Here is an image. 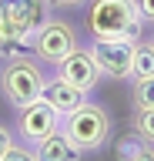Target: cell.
<instances>
[{"mask_svg":"<svg viewBox=\"0 0 154 161\" xmlns=\"http://www.w3.org/2000/svg\"><path fill=\"white\" fill-rule=\"evenodd\" d=\"M134 40H104V44H91V54L97 60L104 77L111 80H127L134 64Z\"/></svg>","mask_w":154,"mask_h":161,"instance_id":"cell-7","label":"cell"},{"mask_svg":"<svg viewBox=\"0 0 154 161\" xmlns=\"http://www.w3.org/2000/svg\"><path fill=\"white\" fill-rule=\"evenodd\" d=\"M137 77H154V44L147 40H137V47H134V64H131V80Z\"/></svg>","mask_w":154,"mask_h":161,"instance_id":"cell-11","label":"cell"},{"mask_svg":"<svg viewBox=\"0 0 154 161\" xmlns=\"http://www.w3.org/2000/svg\"><path fill=\"white\" fill-rule=\"evenodd\" d=\"M44 101H50V104L61 111V114H71L77 104H84V101H87V91H81L77 84H71V80L61 77V74H54V77H47Z\"/></svg>","mask_w":154,"mask_h":161,"instance_id":"cell-9","label":"cell"},{"mask_svg":"<svg viewBox=\"0 0 154 161\" xmlns=\"http://www.w3.org/2000/svg\"><path fill=\"white\" fill-rule=\"evenodd\" d=\"M87 30L94 44L104 40H141L144 17L137 0H91L87 7Z\"/></svg>","mask_w":154,"mask_h":161,"instance_id":"cell-2","label":"cell"},{"mask_svg":"<svg viewBox=\"0 0 154 161\" xmlns=\"http://www.w3.org/2000/svg\"><path fill=\"white\" fill-rule=\"evenodd\" d=\"M144 144H147V141H144L137 131H127L124 138L114 141V158H117V161H134V158H137V151H141Z\"/></svg>","mask_w":154,"mask_h":161,"instance_id":"cell-12","label":"cell"},{"mask_svg":"<svg viewBox=\"0 0 154 161\" xmlns=\"http://www.w3.org/2000/svg\"><path fill=\"white\" fill-rule=\"evenodd\" d=\"M57 74L67 77L71 84H77L81 91H87V94H91V91L101 84V77H104L101 67H97V60H94V54H91V47H81V44L57 64Z\"/></svg>","mask_w":154,"mask_h":161,"instance_id":"cell-8","label":"cell"},{"mask_svg":"<svg viewBox=\"0 0 154 161\" xmlns=\"http://www.w3.org/2000/svg\"><path fill=\"white\" fill-rule=\"evenodd\" d=\"M131 104L134 108H154V77L131 80Z\"/></svg>","mask_w":154,"mask_h":161,"instance_id":"cell-14","label":"cell"},{"mask_svg":"<svg viewBox=\"0 0 154 161\" xmlns=\"http://www.w3.org/2000/svg\"><path fill=\"white\" fill-rule=\"evenodd\" d=\"M44 87H47V74H44V64L34 54L10 57L0 64V94L13 111L44 97Z\"/></svg>","mask_w":154,"mask_h":161,"instance_id":"cell-3","label":"cell"},{"mask_svg":"<svg viewBox=\"0 0 154 161\" xmlns=\"http://www.w3.org/2000/svg\"><path fill=\"white\" fill-rule=\"evenodd\" d=\"M61 131L81 151H101L111 141V111L104 104H97V101H84L71 114H64Z\"/></svg>","mask_w":154,"mask_h":161,"instance_id":"cell-4","label":"cell"},{"mask_svg":"<svg viewBox=\"0 0 154 161\" xmlns=\"http://www.w3.org/2000/svg\"><path fill=\"white\" fill-rule=\"evenodd\" d=\"M134 161H154V144H144L141 151H137V158Z\"/></svg>","mask_w":154,"mask_h":161,"instance_id":"cell-19","label":"cell"},{"mask_svg":"<svg viewBox=\"0 0 154 161\" xmlns=\"http://www.w3.org/2000/svg\"><path fill=\"white\" fill-rule=\"evenodd\" d=\"M137 7H141L144 24H154V0H137Z\"/></svg>","mask_w":154,"mask_h":161,"instance_id":"cell-17","label":"cell"},{"mask_svg":"<svg viewBox=\"0 0 154 161\" xmlns=\"http://www.w3.org/2000/svg\"><path fill=\"white\" fill-rule=\"evenodd\" d=\"M17 134H20L24 144H40L44 138H50V134H57L64 124V114L57 108H54L50 101H30V104H24V108H17Z\"/></svg>","mask_w":154,"mask_h":161,"instance_id":"cell-6","label":"cell"},{"mask_svg":"<svg viewBox=\"0 0 154 161\" xmlns=\"http://www.w3.org/2000/svg\"><path fill=\"white\" fill-rule=\"evenodd\" d=\"M47 3H50V10H77L84 3H91V0H47Z\"/></svg>","mask_w":154,"mask_h":161,"instance_id":"cell-16","label":"cell"},{"mask_svg":"<svg viewBox=\"0 0 154 161\" xmlns=\"http://www.w3.org/2000/svg\"><path fill=\"white\" fill-rule=\"evenodd\" d=\"M77 47V27L64 17H50L37 34H34V57L40 60L44 67H57L71 50Z\"/></svg>","mask_w":154,"mask_h":161,"instance_id":"cell-5","label":"cell"},{"mask_svg":"<svg viewBox=\"0 0 154 161\" xmlns=\"http://www.w3.org/2000/svg\"><path fill=\"white\" fill-rule=\"evenodd\" d=\"M50 20L47 0H0V60L34 54V34Z\"/></svg>","mask_w":154,"mask_h":161,"instance_id":"cell-1","label":"cell"},{"mask_svg":"<svg viewBox=\"0 0 154 161\" xmlns=\"http://www.w3.org/2000/svg\"><path fill=\"white\" fill-rule=\"evenodd\" d=\"M0 161H37V154H34V144H20V141H13Z\"/></svg>","mask_w":154,"mask_h":161,"instance_id":"cell-15","label":"cell"},{"mask_svg":"<svg viewBox=\"0 0 154 161\" xmlns=\"http://www.w3.org/2000/svg\"><path fill=\"white\" fill-rule=\"evenodd\" d=\"M131 131H137L147 144H154V108H134V114H131Z\"/></svg>","mask_w":154,"mask_h":161,"instance_id":"cell-13","label":"cell"},{"mask_svg":"<svg viewBox=\"0 0 154 161\" xmlns=\"http://www.w3.org/2000/svg\"><path fill=\"white\" fill-rule=\"evenodd\" d=\"M10 144H13V134H10V128H3V124H0V158L7 154V148H10Z\"/></svg>","mask_w":154,"mask_h":161,"instance_id":"cell-18","label":"cell"},{"mask_svg":"<svg viewBox=\"0 0 154 161\" xmlns=\"http://www.w3.org/2000/svg\"><path fill=\"white\" fill-rule=\"evenodd\" d=\"M34 154H37V161H81L84 151L77 148L64 131H57L50 138H44L40 144H34Z\"/></svg>","mask_w":154,"mask_h":161,"instance_id":"cell-10","label":"cell"},{"mask_svg":"<svg viewBox=\"0 0 154 161\" xmlns=\"http://www.w3.org/2000/svg\"><path fill=\"white\" fill-rule=\"evenodd\" d=\"M151 44H154V40H151Z\"/></svg>","mask_w":154,"mask_h":161,"instance_id":"cell-20","label":"cell"}]
</instances>
